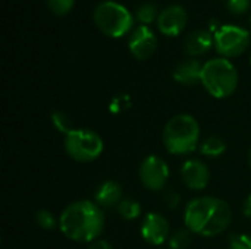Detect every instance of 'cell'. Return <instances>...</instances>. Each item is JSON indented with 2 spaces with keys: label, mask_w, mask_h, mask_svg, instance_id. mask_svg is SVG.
Masks as SVG:
<instances>
[{
  "label": "cell",
  "mask_w": 251,
  "mask_h": 249,
  "mask_svg": "<svg viewBox=\"0 0 251 249\" xmlns=\"http://www.w3.org/2000/svg\"><path fill=\"white\" fill-rule=\"evenodd\" d=\"M232 220L229 205L215 197H200L193 200L184 214V222L191 233L212 238L225 232Z\"/></svg>",
  "instance_id": "1"
},
{
  "label": "cell",
  "mask_w": 251,
  "mask_h": 249,
  "mask_svg": "<svg viewBox=\"0 0 251 249\" xmlns=\"http://www.w3.org/2000/svg\"><path fill=\"white\" fill-rule=\"evenodd\" d=\"M106 217L96 203L84 200L68 205L59 219L62 233L75 242H94L104 230Z\"/></svg>",
  "instance_id": "2"
},
{
  "label": "cell",
  "mask_w": 251,
  "mask_h": 249,
  "mask_svg": "<svg viewBox=\"0 0 251 249\" xmlns=\"http://www.w3.org/2000/svg\"><path fill=\"white\" fill-rule=\"evenodd\" d=\"M200 125L191 114L174 116L163 129V145L175 156H185L199 147Z\"/></svg>",
  "instance_id": "3"
},
{
  "label": "cell",
  "mask_w": 251,
  "mask_h": 249,
  "mask_svg": "<svg viewBox=\"0 0 251 249\" xmlns=\"http://www.w3.org/2000/svg\"><path fill=\"white\" fill-rule=\"evenodd\" d=\"M201 84L215 98H226L238 87L237 68L225 57L212 59L203 65Z\"/></svg>",
  "instance_id": "4"
},
{
  "label": "cell",
  "mask_w": 251,
  "mask_h": 249,
  "mask_svg": "<svg viewBox=\"0 0 251 249\" xmlns=\"http://www.w3.org/2000/svg\"><path fill=\"white\" fill-rule=\"evenodd\" d=\"M94 23L107 37L119 38L128 34L134 26L132 13L121 3L106 0L94 9Z\"/></svg>",
  "instance_id": "5"
},
{
  "label": "cell",
  "mask_w": 251,
  "mask_h": 249,
  "mask_svg": "<svg viewBox=\"0 0 251 249\" xmlns=\"http://www.w3.org/2000/svg\"><path fill=\"white\" fill-rule=\"evenodd\" d=\"M104 144L99 134L90 129H74L65 135L66 154L79 163L97 160L103 153Z\"/></svg>",
  "instance_id": "6"
},
{
  "label": "cell",
  "mask_w": 251,
  "mask_h": 249,
  "mask_svg": "<svg viewBox=\"0 0 251 249\" xmlns=\"http://www.w3.org/2000/svg\"><path fill=\"white\" fill-rule=\"evenodd\" d=\"M250 43V34L237 25H224L215 34V47L225 59L243 54Z\"/></svg>",
  "instance_id": "7"
},
{
  "label": "cell",
  "mask_w": 251,
  "mask_h": 249,
  "mask_svg": "<svg viewBox=\"0 0 251 249\" xmlns=\"http://www.w3.org/2000/svg\"><path fill=\"white\" fill-rule=\"evenodd\" d=\"M140 181L149 191H162L169 179V167L166 161L157 156H149L140 166Z\"/></svg>",
  "instance_id": "8"
},
{
  "label": "cell",
  "mask_w": 251,
  "mask_h": 249,
  "mask_svg": "<svg viewBox=\"0 0 251 249\" xmlns=\"http://www.w3.org/2000/svg\"><path fill=\"white\" fill-rule=\"evenodd\" d=\"M128 47L134 57L146 60L154 54L157 48V38L154 32L149 28V25H140L131 32Z\"/></svg>",
  "instance_id": "9"
},
{
  "label": "cell",
  "mask_w": 251,
  "mask_h": 249,
  "mask_svg": "<svg viewBox=\"0 0 251 249\" xmlns=\"http://www.w3.org/2000/svg\"><path fill=\"white\" fill-rule=\"evenodd\" d=\"M143 239L154 247L165 244L169 238V223L159 213H149L141 223Z\"/></svg>",
  "instance_id": "10"
},
{
  "label": "cell",
  "mask_w": 251,
  "mask_h": 249,
  "mask_svg": "<svg viewBox=\"0 0 251 249\" xmlns=\"http://www.w3.org/2000/svg\"><path fill=\"white\" fill-rule=\"evenodd\" d=\"M188 22L187 10L179 4H172L163 9L157 18V26L160 32L169 37H175L184 31Z\"/></svg>",
  "instance_id": "11"
},
{
  "label": "cell",
  "mask_w": 251,
  "mask_h": 249,
  "mask_svg": "<svg viewBox=\"0 0 251 249\" xmlns=\"http://www.w3.org/2000/svg\"><path fill=\"white\" fill-rule=\"evenodd\" d=\"M181 178L185 186H188L190 189L203 191L207 188L210 182V170L203 161L197 158H191L184 163L181 169Z\"/></svg>",
  "instance_id": "12"
},
{
  "label": "cell",
  "mask_w": 251,
  "mask_h": 249,
  "mask_svg": "<svg viewBox=\"0 0 251 249\" xmlns=\"http://www.w3.org/2000/svg\"><path fill=\"white\" fill-rule=\"evenodd\" d=\"M213 44H215V38L207 29H196L190 32L188 37L185 38L184 48L190 56L196 57V56H201L207 53Z\"/></svg>",
  "instance_id": "13"
},
{
  "label": "cell",
  "mask_w": 251,
  "mask_h": 249,
  "mask_svg": "<svg viewBox=\"0 0 251 249\" xmlns=\"http://www.w3.org/2000/svg\"><path fill=\"white\" fill-rule=\"evenodd\" d=\"M121 201H122V186L115 181L103 182L94 194V203L101 208L118 207Z\"/></svg>",
  "instance_id": "14"
},
{
  "label": "cell",
  "mask_w": 251,
  "mask_h": 249,
  "mask_svg": "<svg viewBox=\"0 0 251 249\" xmlns=\"http://www.w3.org/2000/svg\"><path fill=\"white\" fill-rule=\"evenodd\" d=\"M203 65L196 59H187L181 62L174 70V79L182 85H194L201 82Z\"/></svg>",
  "instance_id": "15"
},
{
  "label": "cell",
  "mask_w": 251,
  "mask_h": 249,
  "mask_svg": "<svg viewBox=\"0 0 251 249\" xmlns=\"http://www.w3.org/2000/svg\"><path fill=\"white\" fill-rule=\"evenodd\" d=\"M226 150V144L222 138L219 136H210L207 138L201 147H200V151L203 156L206 157H212V158H216V157H221Z\"/></svg>",
  "instance_id": "16"
},
{
  "label": "cell",
  "mask_w": 251,
  "mask_h": 249,
  "mask_svg": "<svg viewBox=\"0 0 251 249\" xmlns=\"http://www.w3.org/2000/svg\"><path fill=\"white\" fill-rule=\"evenodd\" d=\"M116 210L124 220H135L141 216V205L135 200H122Z\"/></svg>",
  "instance_id": "17"
},
{
  "label": "cell",
  "mask_w": 251,
  "mask_h": 249,
  "mask_svg": "<svg viewBox=\"0 0 251 249\" xmlns=\"http://www.w3.org/2000/svg\"><path fill=\"white\" fill-rule=\"evenodd\" d=\"M159 13H157V7L153 3H143L138 6L137 12H135V19L141 22V25H149L153 21H157Z\"/></svg>",
  "instance_id": "18"
},
{
  "label": "cell",
  "mask_w": 251,
  "mask_h": 249,
  "mask_svg": "<svg viewBox=\"0 0 251 249\" xmlns=\"http://www.w3.org/2000/svg\"><path fill=\"white\" fill-rule=\"evenodd\" d=\"M51 122H53V126H54L59 132H62V134H65V135L75 129V128L72 126L71 117H69L66 113H63V112H54L53 116H51Z\"/></svg>",
  "instance_id": "19"
},
{
  "label": "cell",
  "mask_w": 251,
  "mask_h": 249,
  "mask_svg": "<svg viewBox=\"0 0 251 249\" xmlns=\"http://www.w3.org/2000/svg\"><path fill=\"white\" fill-rule=\"evenodd\" d=\"M191 244V232L190 230H176L169 238L171 249H187Z\"/></svg>",
  "instance_id": "20"
},
{
  "label": "cell",
  "mask_w": 251,
  "mask_h": 249,
  "mask_svg": "<svg viewBox=\"0 0 251 249\" xmlns=\"http://www.w3.org/2000/svg\"><path fill=\"white\" fill-rule=\"evenodd\" d=\"M35 222L44 230H53L57 226V219L54 217L51 211H47V210H40L35 214Z\"/></svg>",
  "instance_id": "21"
},
{
  "label": "cell",
  "mask_w": 251,
  "mask_h": 249,
  "mask_svg": "<svg viewBox=\"0 0 251 249\" xmlns=\"http://www.w3.org/2000/svg\"><path fill=\"white\" fill-rule=\"evenodd\" d=\"M47 4L54 15L62 16V15H66L72 10L75 0H47Z\"/></svg>",
  "instance_id": "22"
},
{
  "label": "cell",
  "mask_w": 251,
  "mask_h": 249,
  "mask_svg": "<svg viewBox=\"0 0 251 249\" xmlns=\"http://www.w3.org/2000/svg\"><path fill=\"white\" fill-rule=\"evenodd\" d=\"M229 249H251V236L234 235L229 241Z\"/></svg>",
  "instance_id": "23"
},
{
  "label": "cell",
  "mask_w": 251,
  "mask_h": 249,
  "mask_svg": "<svg viewBox=\"0 0 251 249\" xmlns=\"http://www.w3.org/2000/svg\"><path fill=\"white\" fill-rule=\"evenodd\" d=\"M251 6V0H228V7L234 15L246 13Z\"/></svg>",
  "instance_id": "24"
},
{
  "label": "cell",
  "mask_w": 251,
  "mask_h": 249,
  "mask_svg": "<svg viewBox=\"0 0 251 249\" xmlns=\"http://www.w3.org/2000/svg\"><path fill=\"white\" fill-rule=\"evenodd\" d=\"M163 200H165V204H166V207H169L171 210L176 208V207L179 205V201H181L179 195H178L176 192H174V191H168V192L165 194Z\"/></svg>",
  "instance_id": "25"
},
{
  "label": "cell",
  "mask_w": 251,
  "mask_h": 249,
  "mask_svg": "<svg viewBox=\"0 0 251 249\" xmlns=\"http://www.w3.org/2000/svg\"><path fill=\"white\" fill-rule=\"evenodd\" d=\"M88 249H113V248H112V245H110L109 242H106V241H94V242H91V245H90V248Z\"/></svg>",
  "instance_id": "26"
},
{
  "label": "cell",
  "mask_w": 251,
  "mask_h": 249,
  "mask_svg": "<svg viewBox=\"0 0 251 249\" xmlns=\"http://www.w3.org/2000/svg\"><path fill=\"white\" fill-rule=\"evenodd\" d=\"M243 213L247 219H251V194L246 198L244 201V207H243Z\"/></svg>",
  "instance_id": "27"
},
{
  "label": "cell",
  "mask_w": 251,
  "mask_h": 249,
  "mask_svg": "<svg viewBox=\"0 0 251 249\" xmlns=\"http://www.w3.org/2000/svg\"><path fill=\"white\" fill-rule=\"evenodd\" d=\"M250 166H251V151H250Z\"/></svg>",
  "instance_id": "28"
},
{
  "label": "cell",
  "mask_w": 251,
  "mask_h": 249,
  "mask_svg": "<svg viewBox=\"0 0 251 249\" xmlns=\"http://www.w3.org/2000/svg\"><path fill=\"white\" fill-rule=\"evenodd\" d=\"M250 63H251V54H250Z\"/></svg>",
  "instance_id": "29"
}]
</instances>
